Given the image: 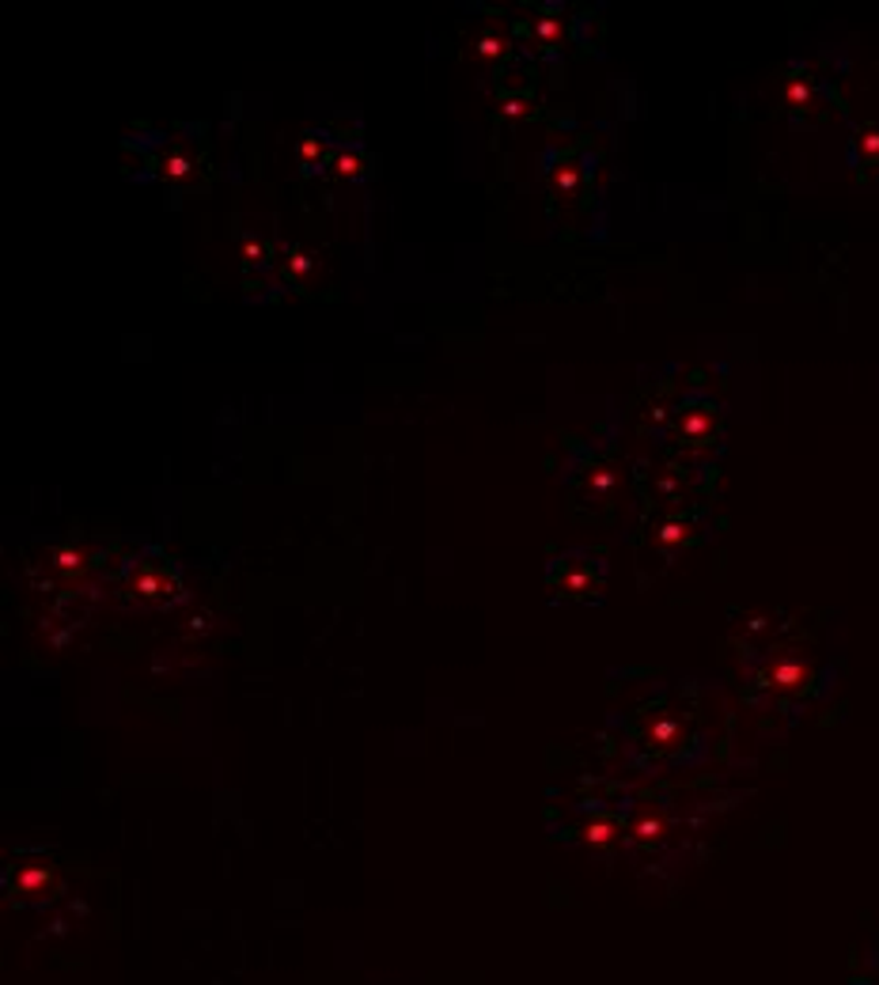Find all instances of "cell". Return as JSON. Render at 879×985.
<instances>
[{
	"instance_id": "6da1fadb",
	"label": "cell",
	"mask_w": 879,
	"mask_h": 985,
	"mask_svg": "<svg viewBox=\"0 0 879 985\" xmlns=\"http://www.w3.org/2000/svg\"><path fill=\"white\" fill-rule=\"evenodd\" d=\"M750 687L758 698L773 701V705H800V701H812L823 690V675L812 659L796 656L792 648H773V653L755 656Z\"/></svg>"
},
{
	"instance_id": "3957f363",
	"label": "cell",
	"mask_w": 879,
	"mask_h": 985,
	"mask_svg": "<svg viewBox=\"0 0 879 985\" xmlns=\"http://www.w3.org/2000/svg\"><path fill=\"white\" fill-rule=\"evenodd\" d=\"M550 584L561 599L592 603V599L603 595V584H607V565H603V558H595V554H573V558L553 565Z\"/></svg>"
},
{
	"instance_id": "8992f818",
	"label": "cell",
	"mask_w": 879,
	"mask_h": 985,
	"mask_svg": "<svg viewBox=\"0 0 879 985\" xmlns=\"http://www.w3.org/2000/svg\"><path fill=\"white\" fill-rule=\"evenodd\" d=\"M849 985H879V982H868V978H853Z\"/></svg>"
},
{
	"instance_id": "5b68a950",
	"label": "cell",
	"mask_w": 879,
	"mask_h": 985,
	"mask_svg": "<svg viewBox=\"0 0 879 985\" xmlns=\"http://www.w3.org/2000/svg\"><path fill=\"white\" fill-rule=\"evenodd\" d=\"M868 966H872V971L879 974V940L872 944V952H868Z\"/></svg>"
},
{
	"instance_id": "277c9868",
	"label": "cell",
	"mask_w": 879,
	"mask_h": 985,
	"mask_svg": "<svg viewBox=\"0 0 879 985\" xmlns=\"http://www.w3.org/2000/svg\"><path fill=\"white\" fill-rule=\"evenodd\" d=\"M849 152H853V164H857L860 171H872V175H879V122L860 125L857 136H853V144H849Z\"/></svg>"
},
{
	"instance_id": "7a4b0ae2",
	"label": "cell",
	"mask_w": 879,
	"mask_h": 985,
	"mask_svg": "<svg viewBox=\"0 0 879 985\" xmlns=\"http://www.w3.org/2000/svg\"><path fill=\"white\" fill-rule=\"evenodd\" d=\"M637 747L656 755V762H686L694 735L686 732V724L679 716H671L668 709H645L641 713V732H637Z\"/></svg>"
}]
</instances>
